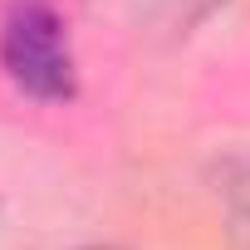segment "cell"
Instances as JSON below:
<instances>
[{"label":"cell","instance_id":"cell-3","mask_svg":"<svg viewBox=\"0 0 250 250\" xmlns=\"http://www.w3.org/2000/svg\"><path fill=\"white\" fill-rule=\"evenodd\" d=\"M187 5H211V0H187Z\"/></svg>","mask_w":250,"mask_h":250},{"label":"cell","instance_id":"cell-1","mask_svg":"<svg viewBox=\"0 0 250 250\" xmlns=\"http://www.w3.org/2000/svg\"><path fill=\"white\" fill-rule=\"evenodd\" d=\"M0 64H5L10 83L40 103H59L74 98V49L64 35V20L40 5L25 0L5 15L0 25Z\"/></svg>","mask_w":250,"mask_h":250},{"label":"cell","instance_id":"cell-2","mask_svg":"<svg viewBox=\"0 0 250 250\" xmlns=\"http://www.w3.org/2000/svg\"><path fill=\"white\" fill-rule=\"evenodd\" d=\"M240 216H245V226H250V182L240 187Z\"/></svg>","mask_w":250,"mask_h":250}]
</instances>
